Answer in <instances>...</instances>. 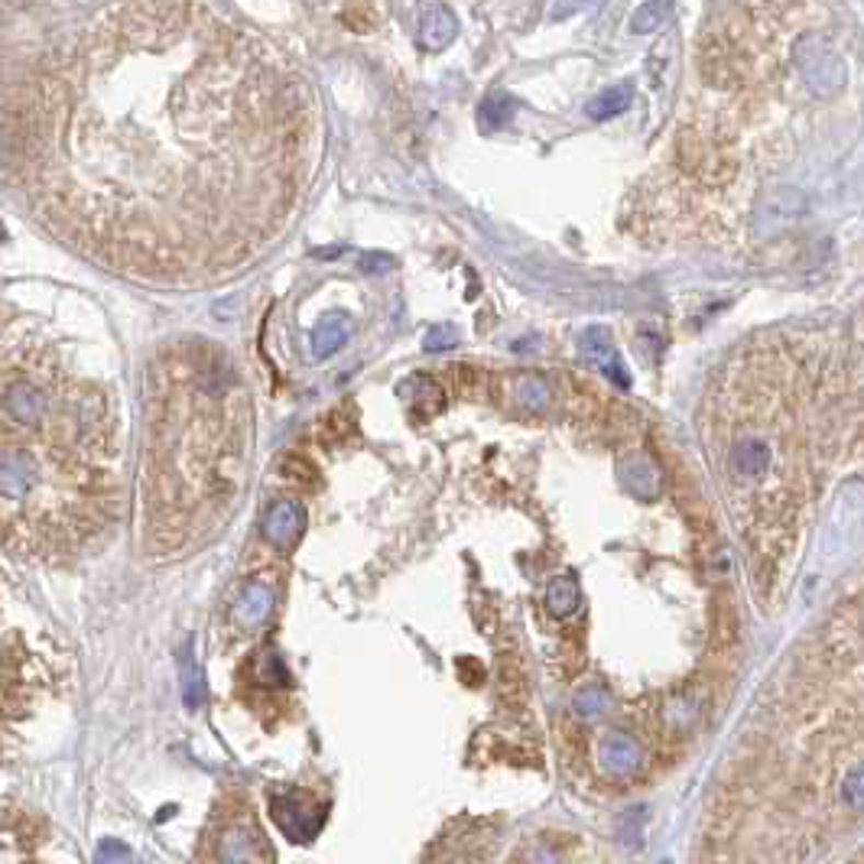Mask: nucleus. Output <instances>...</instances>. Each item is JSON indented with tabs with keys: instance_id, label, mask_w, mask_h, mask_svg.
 <instances>
[{
	"instance_id": "a878e982",
	"label": "nucleus",
	"mask_w": 864,
	"mask_h": 864,
	"mask_svg": "<svg viewBox=\"0 0 864 864\" xmlns=\"http://www.w3.org/2000/svg\"><path fill=\"white\" fill-rule=\"evenodd\" d=\"M280 472H284L287 479L299 481V484H309V481H315V469H312V462H309V459H302V456H287Z\"/></svg>"
},
{
	"instance_id": "7ed1b4c3",
	"label": "nucleus",
	"mask_w": 864,
	"mask_h": 864,
	"mask_svg": "<svg viewBox=\"0 0 864 864\" xmlns=\"http://www.w3.org/2000/svg\"><path fill=\"white\" fill-rule=\"evenodd\" d=\"M0 416L13 426L36 429L49 416V390L26 375L10 378L0 387Z\"/></svg>"
},
{
	"instance_id": "b1692460",
	"label": "nucleus",
	"mask_w": 864,
	"mask_h": 864,
	"mask_svg": "<svg viewBox=\"0 0 864 864\" xmlns=\"http://www.w3.org/2000/svg\"><path fill=\"white\" fill-rule=\"evenodd\" d=\"M198 692H201V670L193 660V654L186 650V657H183V695L193 709L198 705Z\"/></svg>"
},
{
	"instance_id": "6e6552de",
	"label": "nucleus",
	"mask_w": 864,
	"mask_h": 864,
	"mask_svg": "<svg viewBox=\"0 0 864 864\" xmlns=\"http://www.w3.org/2000/svg\"><path fill=\"white\" fill-rule=\"evenodd\" d=\"M218 859H221V864H274V852H270L261 829L231 826L218 839Z\"/></svg>"
},
{
	"instance_id": "f03ea898",
	"label": "nucleus",
	"mask_w": 864,
	"mask_h": 864,
	"mask_svg": "<svg viewBox=\"0 0 864 864\" xmlns=\"http://www.w3.org/2000/svg\"><path fill=\"white\" fill-rule=\"evenodd\" d=\"M806 208H809V198H806L803 189H796V186H770L768 193H761L758 205H754V218H751L754 238H761V241L780 238L783 231L796 228V221L806 215Z\"/></svg>"
},
{
	"instance_id": "c85d7f7f",
	"label": "nucleus",
	"mask_w": 864,
	"mask_h": 864,
	"mask_svg": "<svg viewBox=\"0 0 864 864\" xmlns=\"http://www.w3.org/2000/svg\"><path fill=\"white\" fill-rule=\"evenodd\" d=\"M393 267V261L387 257V254H368V257H361V270L365 274H387Z\"/></svg>"
},
{
	"instance_id": "6ab92c4d",
	"label": "nucleus",
	"mask_w": 864,
	"mask_h": 864,
	"mask_svg": "<svg viewBox=\"0 0 864 864\" xmlns=\"http://www.w3.org/2000/svg\"><path fill=\"white\" fill-rule=\"evenodd\" d=\"M611 709V692L601 682H585L576 692V712L581 718H598Z\"/></svg>"
},
{
	"instance_id": "cd10ccee",
	"label": "nucleus",
	"mask_w": 864,
	"mask_h": 864,
	"mask_svg": "<svg viewBox=\"0 0 864 864\" xmlns=\"http://www.w3.org/2000/svg\"><path fill=\"white\" fill-rule=\"evenodd\" d=\"M595 3H598V0H556L553 10H550V20H553V23H563V20L578 16L581 10H588V7H595Z\"/></svg>"
},
{
	"instance_id": "dca6fc26",
	"label": "nucleus",
	"mask_w": 864,
	"mask_h": 864,
	"mask_svg": "<svg viewBox=\"0 0 864 864\" xmlns=\"http://www.w3.org/2000/svg\"><path fill=\"white\" fill-rule=\"evenodd\" d=\"M624 484H627V491L631 494H637V497H644V500H650L657 491H660V479H657V469L647 462V459H631V462H624Z\"/></svg>"
},
{
	"instance_id": "f3484780",
	"label": "nucleus",
	"mask_w": 864,
	"mask_h": 864,
	"mask_svg": "<svg viewBox=\"0 0 864 864\" xmlns=\"http://www.w3.org/2000/svg\"><path fill=\"white\" fill-rule=\"evenodd\" d=\"M672 16V0H647L634 10L631 16V33L637 36H647V33H657L664 23H670Z\"/></svg>"
},
{
	"instance_id": "f257e3e1",
	"label": "nucleus",
	"mask_w": 864,
	"mask_h": 864,
	"mask_svg": "<svg viewBox=\"0 0 864 864\" xmlns=\"http://www.w3.org/2000/svg\"><path fill=\"white\" fill-rule=\"evenodd\" d=\"M793 62L806 85L819 97H836L845 89V62L822 33H806L793 43Z\"/></svg>"
},
{
	"instance_id": "393cba45",
	"label": "nucleus",
	"mask_w": 864,
	"mask_h": 864,
	"mask_svg": "<svg viewBox=\"0 0 864 864\" xmlns=\"http://www.w3.org/2000/svg\"><path fill=\"white\" fill-rule=\"evenodd\" d=\"M342 20H345L352 30H371V26L378 23V13H375L371 3H348L345 13H342Z\"/></svg>"
},
{
	"instance_id": "0eeeda50",
	"label": "nucleus",
	"mask_w": 864,
	"mask_h": 864,
	"mask_svg": "<svg viewBox=\"0 0 864 864\" xmlns=\"http://www.w3.org/2000/svg\"><path fill=\"white\" fill-rule=\"evenodd\" d=\"M39 484V465L23 449H0V497L3 500H26Z\"/></svg>"
},
{
	"instance_id": "ddd939ff",
	"label": "nucleus",
	"mask_w": 864,
	"mask_h": 864,
	"mask_svg": "<svg viewBox=\"0 0 864 864\" xmlns=\"http://www.w3.org/2000/svg\"><path fill=\"white\" fill-rule=\"evenodd\" d=\"M731 465L741 479H761L770 465V446L764 439H741L735 449H731Z\"/></svg>"
},
{
	"instance_id": "39448f33",
	"label": "nucleus",
	"mask_w": 864,
	"mask_h": 864,
	"mask_svg": "<svg viewBox=\"0 0 864 864\" xmlns=\"http://www.w3.org/2000/svg\"><path fill=\"white\" fill-rule=\"evenodd\" d=\"M578 352L585 361H591L604 378H611L618 387H631V378L624 375V361L618 355V345L604 325H591L578 335Z\"/></svg>"
},
{
	"instance_id": "4468645a",
	"label": "nucleus",
	"mask_w": 864,
	"mask_h": 864,
	"mask_svg": "<svg viewBox=\"0 0 864 864\" xmlns=\"http://www.w3.org/2000/svg\"><path fill=\"white\" fill-rule=\"evenodd\" d=\"M631 97H634L631 85L604 89L601 95H595L585 104V114H588L591 120H611V117H618V114H624V111L631 107Z\"/></svg>"
},
{
	"instance_id": "5701e85b",
	"label": "nucleus",
	"mask_w": 864,
	"mask_h": 864,
	"mask_svg": "<svg viewBox=\"0 0 864 864\" xmlns=\"http://www.w3.org/2000/svg\"><path fill=\"white\" fill-rule=\"evenodd\" d=\"M459 345V329L456 325H436V329H429V335L423 338V348L426 352H449V348H456Z\"/></svg>"
},
{
	"instance_id": "4be33fe9",
	"label": "nucleus",
	"mask_w": 864,
	"mask_h": 864,
	"mask_svg": "<svg viewBox=\"0 0 864 864\" xmlns=\"http://www.w3.org/2000/svg\"><path fill=\"white\" fill-rule=\"evenodd\" d=\"M842 803L852 813H864V764L845 773V780H842Z\"/></svg>"
},
{
	"instance_id": "f8f14e48",
	"label": "nucleus",
	"mask_w": 864,
	"mask_h": 864,
	"mask_svg": "<svg viewBox=\"0 0 864 864\" xmlns=\"http://www.w3.org/2000/svg\"><path fill=\"white\" fill-rule=\"evenodd\" d=\"M352 332H355L352 315H345V312L325 315V319L315 325V332H312V358H319V361H322V358H332L335 352H342V348L348 345Z\"/></svg>"
},
{
	"instance_id": "412c9836",
	"label": "nucleus",
	"mask_w": 864,
	"mask_h": 864,
	"mask_svg": "<svg viewBox=\"0 0 864 864\" xmlns=\"http://www.w3.org/2000/svg\"><path fill=\"white\" fill-rule=\"evenodd\" d=\"M517 400L527 410H546L550 406V384L540 375H523L517 381Z\"/></svg>"
},
{
	"instance_id": "c756f323",
	"label": "nucleus",
	"mask_w": 864,
	"mask_h": 864,
	"mask_svg": "<svg viewBox=\"0 0 864 864\" xmlns=\"http://www.w3.org/2000/svg\"><path fill=\"white\" fill-rule=\"evenodd\" d=\"M342 251H345V247H319V251H312V254H315L319 261H332V257L342 254Z\"/></svg>"
},
{
	"instance_id": "aec40b11",
	"label": "nucleus",
	"mask_w": 864,
	"mask_h": 864,
	"mask_svg": "<svg viewBox=\"0 0 864 864\" xmlns=\"http://www.w3.org/2000/svg\"><path fill=\"white\" fill-rule=\"evenodd\" d=\"M406 387L413 390V406L419 413H439L442 406V387L436 384L429 375H416L413 381H406Z\"/></svg>"
},
{
	"instance_id": "a211bd4d",
	"label": "nucleus",
	"mask_w": 864,
	"mask_h": 864,
	"mask_svg": "<svg viewBox=\"0 0 864 864\" xmlns=\"http://www.w3.org/2000/svg\"><path fill=\"white\" fill-rule=\"evenodd\" d=\"M517 114V101L510 95H487L481 101L479 120L484 130H500L514 120Z\"/></svg>"
},
{
	"instance_id": "1a4fd4ad",
	"label": "nucleus",
	"mask_w": 864,
	"mask_h": 864,
	"mask_svg": "<svg viewBox=\"0 0 864 864\" xmlns=\"http://www.w3.org/2000/svg\"><path fill=\"white\" fill-rule=\"evenodd\" d=\"M598 761H601V770L608 776L627 780V776H634L637 770L644 768V748L627 731H608L598 741Z\"/></svg>"
},
{
	"instance_id": "9d476101",
	"label": "nucleus",
	"mask_w": 864,
	"mask_h": 864,
	"mask_svg": "<svg viewBox=\"0 0 864 864\" xmlns=\"http://www.w3.org/2000/svg\"><path fill=\"white\" fill-rule=\"evenodd\" d=\"M274 611V588L264 585V581H247L241 588V595L234 598V608H231V618L238 627L244 631H254L261 627Z\"/></svg>"
},
{
	"instance_id": "20e7f679",
	"label": "nucleus",
	"mask_w": 864,
	"mask_h": 864,
	"mask_svg": "<svg viewBox=\"0 0 864 864\" xmlns=\"http://www.w3.org/2000/svg\"><path fill=\"white\" fill-rule=\"evenodd\" d=\"M459 36V16L442 0H423L419 20H416V39L429 53H442Z\"/></svg>"
},
{
	"instance_id": "2eb2a0df",
	"label": "nucleus",
	"mask_w": 864,
	"mask_h": 864,
	"mask_svg": "<svg viewBox=\"0 0 864 864\" xmlns=\"http://www.w3.org/2000/svg\"><path fill=\"white\" fill-rule=\"evenodd\" d=\"M546 604L556 618H569L573 611H578L581 604V591H578V581L573 576H556L546 588Z\"/></svg>"
},
{
	"instance_id": "9b49d317",
	"label": "nucleus",
	"mask_w": 864,
	"mask_h": 864,
	"mask_svg": "<svg viewBox=\"0 0 864 864\" xmlns=\"http://www.w3.org/2000/svg\"><path fill=\"white\" fill-rule=\"evenodd\" d=\"M274 816H277L280 829L287 832L289 839H296V842H306V839H312V836L319 832V826L309 822V816H312L309 799H302V796H296V793H289L284 799H274Z\"/></svg>"
},
{
	"instance_id": "bb28decb",
	"label": "nucleus",
	"mask_w": 864,
	"mask_h": 864,
	"mask_svg": "<svg viewBox=\"0 0 864 864\" xmlns=\"http://www.w3.org/2000/svg\"><path fill=\"white\" fill-rule=\"evenodd\" d=\"M257 670H261V682H267V686L287 682V670H284V664L277 660V654H264L261 664H257Z\"/></svg>"
},
{
	"instance_id": "423d86ee",
	"label": "nucleus",
	"mask_w": 864,
	"mask_h": 864,
	"mask_svg": "<svg viewBox=\"0 0 864 864\" xmlns=\"http://www.w3.org/2000/svg\"><path fill=\"white\" fill-rule=\"evenodd\" d=\"M261 533L277 550H292L306 533V507L299 500H274L261 520Z\"/></svg>"
}]
</instances>
